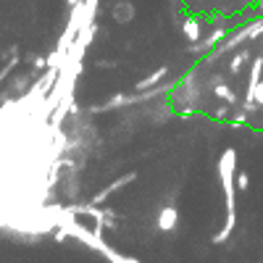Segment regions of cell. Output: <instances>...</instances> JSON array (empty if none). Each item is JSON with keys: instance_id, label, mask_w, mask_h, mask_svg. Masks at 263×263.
Listing matches in <instances>:
<instances>
[{"instance_id": "6da1fadb", "label": "cell", "mask_w": 263, "mask_h": 263, "mask_svg": "<svg viewBox=\"0 0 263 263\" xmlns=\"http://www.w3.org/2000/svg\"><path fill=\"white\" fill-rule=\"evenodd\" d=\"M218 179L224 187V203H227V224L213 237V245H224L237 227V150L227 147L218 158Z\"/></svg>"}, {"instance_id": "7a4b0ae2", "label": "cell", "mask_w": 263, "mask_h": 263, "mask_svg": "<svg viewBox=\"0 0 263 263\" xmlns=\"http://www.w3.org/2000/svg\"><path fill=\"white\" fill-rule=\"evenodd\" d=\"M177 224H179V211H177V205H163L161 211H158V216H156V227L161 229V232H174L177 229Z\"/></svg>"}, {"instance_id": "3957f363", "label": "cell", "mask_w": 263, "mask_h": 263, "mask_svg": "<svg viewBox=\"0 0 263 263\" xmlns=\"http://www.w3.org/2000/svg\"><path fill=\"white\" fill-rule=\"evenodd\" d=\"M135 179H137V171H129V174H124V177H119V179H116L114 184H108L105 190H100V192H98V195L92 197V205H100V203H105V200H108V197H111V195H116V192H119L121 187H126L129 182H135Z\"/></svg>"}, {"instance_id": "277c9868", "label": "cell", "mask_w": 263, "mask_h": 263, "mask_svg": "<svg viewBox=\"0 0 263 263\" xmlns=\"http://www.w3.org/2000/svg\"><path fill=\"white\" fill-rule=\"evenodd\" d=\"M135 16H137V8L132 0H116L111 8V18L116 24H129V21H135Z\"/></svg>"}, {"instance_id": "5b68a950", "label": "cell", "mask_w": 263, "mask_h": 263, "mask_svg": "<svg viewBox=\"0 0 263 263\" xmlns=\"http://www.w3.org/2000/svg\"><path fill=\"white\" fill-rule=\"evenodd\" d=\"M166 74H168V66H161V69H158V71H153L150 77H145V79H140V82H137L135 87H137V90H140V92H142V90H150V87H156V84H158V82H161V79H163Z\"/></svg>"}, {"instance_id": "8992f818", "label": "cell", "mask_w": 263, "mask_h": 263, "mask_svg": "<svg viewBox=\"0 0 263 263\" xmlns=\"http://www.w3.org/2000/svg\"><path fill=\"white\" fill-rule=\"evenodd\" d=\"M248 58H250V48L237 50V53L229 58V74H239V71H242V66H245Z\"/></svg>"}, {"instance_id": "52a82bcc", "label": "cell", "mask_w": 263, "mask_h": 263, "mask_svg": "<svg viewBox=\"0 0 263 263\" xmlns=\"http://www.w3.org/2000/svg\"><path fill=\"white\" fill-rule=\"evenodd\" d=\"M213 82H216V84H213V92H216L218 98H221V100H227L229 105H234V103H237V95H234V90H229V87H227L221 79H218V77H216Z\"/></svg>"}, {"instance_id": "ba28073f", "label": "cell", "mask_w": 263, "mask_h": 263, "mask_svg": "<svg viewBox=\"0 0 263 263\" xmlns=\"http://www.w3.org/2000/svg\"><path fill=\"white\" fill-rule=\"evenodd\" d=\"M182 32H184V37L190 42H197V40H200V21H197V18H187L182 24Z\"/></svg>"}, {"instance_id": "9c48e42d", "label": "cell", "mask_w": 263, "mask_h": 263, "mask_svg": "<svg viewBox=\"0 0 263 263\" xmlns=\"http://www.w3.org/2000/svg\"><path fill=\"white\" fill-rule=\"evenodd\" d=\"M248 187H250V177H248L245 171H239L237 174V192H245Z\"/></svg>"}, {"instance_id": "30bf717a", "label": "cell", "mask_w": 263, "mask_h": 263, "mask_svg": "<svg viewBox=\"0 0 263 263\" xmlns=\"http://www.w3.org/2000/svg\"><path fill=\"white\" fill-rule=\"evenodd\" d=\"M255 105H263V79H260L258 87H255Z\"/></svg>"}, {"instance_id": "8fae6325", "label": "cell", "mask_w": 263, "mask_h": 263, "mask_svg": "<svg viewBox=\"0 0 263 263\" xmlns=\"http://www.w3.org/2000/svg\"><path fill=\"white\" fill-rule=\"evenodd\" d=\"M260 13H263V0H260Z\"/></svg>"}]
</instances>
